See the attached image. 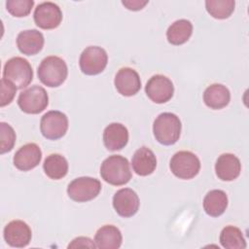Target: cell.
<instances>
[{"label":"cell","instance_id":"6da1fadb","mask_svg":"<svg viewBox=\"0 0 249 249\" xmlns=\"http://www.w3.org/2000/svg\"><path fill=\"white\" fill-rule=\"evenodd\" d=\"M101 178L113 186H122L131 179L129 162L121 155H112L105 159L100 166Z\"/></svg>","mask_w":249,"mask_h":249},{"label":"cell","instance_id":"7a4b0ae2","mask_svg":"<svg viewBox=\"0 0 249 249\" xmlns=\"http://www.w3.org/2000/svg\"><path fill=\"white\" fill-rule=\"evenodd\" d=\"M181 121L173 113L160 114L153 124V132L156 140L165 146L175 144L181 134Z\"/></svg>","mask_w":249,"mask_h":249},{"label":"cell","instance_id":"3957f363","mask_svg":"<svg viewBox=\"0 0 249 249\" xmlns=\"http://www.w3.org/2000/svg\"><path fill=\"white\" fill-rule=\"evenodd\" d=\"M37 74L42 84L50 88H56L66 80L68 69L65 61L61 57L50 55L41 61Z\"/></svg>","mask_w":249,"mask_h":249},{"label":"cell","instance_id":"277c9868","mask_svg":"<svg viewBox=\"0 0 249 249\" xmlns=\"http://www.w3.org/2000/svg\"><path fill=\"white\" fill-rule=\"evenodd\" d=\"M3 78L12 82L18 89H22L32 82L33 70L28 60L20 56H15L5 63Z\"/></svg>","mask_w":249,"mask_h":249},{"label":"cell","instance_id":"5b68a950","mask_svg":"<svg viewBox=\"0 0 249 249\" xmlns=\"http://www.w3.org/2000/svg\"><path fill=\"white\" fill-rule=\"evenodd\" d=\"M171 172L179 179L189 180L196 177L200 169L199 159L190 151H179L170 160Z\"/></svg>","mask_w":249,"mask_h":249},{"label":"cell","instance_id":"8992f818","mask_svg":"<svg viewBox=\"0 0 249 249\" xmlns=\"http://www.w3.org/2000/svg\"><path fill=\"white\" fill-rule=\"evenodd\" d=\"M101 191L98 179L83 176L71 181L67 187L68 196L77 202H87L95 198Z\"/></svg>","mask_w":249,"mask_h":249},{"label":"cell","instance_id":"52a82bcc","mask_svg":"<svg viewBox=\"0 0 249 249\" xmlns=\"http://www.w3.org/2000/svg\"><path fill=\"white\" fill-rule=\"evenodd\" d=\"M49 104V96L46 89L40 86H32L21 91L18 98V105L26 114H39Z\"/></svg>","mask_w":249,"mask_h":249},{"label":"cell","instance_id":"ba28073f","mask_svg":"<svg viewBox=\"0 0 249 249\" xmlns=\"http://www.w3.org/2000/svg\"><path fill=\"white\" fill-rule=\"evenodd\" d=\"M108 55L106 51L98 46H89L86 48L79 59L81 71L86 75H97L107 66Z\"/></svg>","mask_w":249,"mask_h":249},{"label":"cell","instance_id":"9c48e42d","mask_svg":"<svg viewBox=\"0 0 249 249\" xmlns=\"http://www.w3.org/2000/svg\"><path fill=\"white\" fill-rule=\"evenodd\" d=\"M68 129V119L60 111H49L40 122V130L42 135L50 140H56L65 135Z\"/></svg>","mask_w":249,"mask_h":249},{"label":"cell","instance_id":"30bf717a","mask_svg":"<svg viewBox=\"0 0 249 249\" xmlns=\"http://www.w3.org/2000/svg\"><path fill=\"white\" fill-rule=\"evenodd\" d=\"M147 96L155 103L162 104L169 101L174 93V86L166 76L157 74L149 79L145 86Z\"/></svg>","mask_w":249,"mask_h":249},{"label":"cell","instance_id":"8fae6325","mask_svg":"<svg viewBox=\"0 0 249 249\" xmlns=\"http://www.w3.org/2000/svg\"><path fill=\"white\" fill-rule=\"evenodd\" d=\"M34 21L42 29H53L59 26L62 20L60 8L53 2H43L34 11Z\"/></svg>","mask_w":249,"mask_h":249},{"label":"cell","instance_id":"7c38bea8","mask_svg":"<svg viewBox=\"0 0 249 249\" xmlns=\"http://www.w3.org/2000/svg\"><path fill=\"white\" fill-rule=\"evenodd\" d=\"M5 241L12 247L23 248L29 244L32 237L31 229L21 220H13L3 231Z\"/></svg>","mask_w":249,"mask_h":249},{"label":"cell","instance_id":"4fadbf2b","mask_svg":"<svg viewBox=\"0 0 249 249\" xmlns=\"http://www.w3.org/2000/svg\"><path fill=\"white\" fill-rule=\"evenodd\" d=\"M139 204L138 195L129 188L117 191L113 196V207L124 218H129L135 215L139 209Z\"/></svg>","mask_w":249,"mask_h":249},{"label":"cell","instance_id":"5bb4252c","mask_svg":"<svg viewBox=\"0 0 249 249\" xmlns=\"http://www.w3.org/2000/svg\"><path fill=\"white\" fill-rule=\"evenodd\" d=\"M118 92L124 96H132L141 89V81L138 73L130 67L121 68L114 80Z\"/></svg>","mask_w":249,"mask_h":249},{"label":"cell","instance_id":"9a60e30c","mask_svg":"<svg viewBox=\"0 0 249 249\" xmlns=\"http://www.w3.org/2000/svg\"><path fill=\"white\" fill-rule=\"evenodd\" d=\"M42 151L35 143H27L21 146L14 155V165L21 171L35 168L41 161Z\"/></svg>","mask_w":249,"mask_h":249},{"label":"cell","instance_id":"2e32d148","mask_svg":"<svg viewBox=\"0 0 249 249\" xmlns=\"http://www.w3.org/2000/svg\"><path fill=\"white\" fill-rule=\"evenodd\" d=\"M241 171L239 159L233 154L226 153L219 156L215 163V172L222 181H232L236 179Z\"/></svg>","mask_w":249,"mask_h":249},{"label":"cell","instance_id":"e0dca14e","mask_svg":"<svg viewBox=\"0 0 249 249\" xmlns=\"http://www.w3.org/2000/svg\"><path fill=\"white\" fill-rule=\"evenodd\" d=\"M128 142V130L120 123H112L103 131V143L109 151H119Z\"/></svg>","mask_w":249,"mask_h":249},{"label":"cell","instance_id":"ac0fdd59","mask_svg":"<svg viewBox=\"0 0 249 249\" xmlns=\"http://www.w3.org/2000/svg\"><path fill=\"white\" fill-rule=\"evenodd\" d=\"M44 36L36 29L20 31L17 37V46L19 52L26 55H34L44 47Z\"/></svg>","mask_w":249,"mask_h":249},{"label":"cell","instance_id":"d6986e66","mask_svg":"<svg viewBox=\"0 0 249 249\" xmlns=\"http://www.w3.org/2000/svg\"><path fill=\"white\" fill-rule=\"evenodd\" d=\"M131 165L133 171L140 176L152 174L157 167V158L154 152L148 147H141L132 156Z\"/></svg>","mask_w":249,"mask_h":249},{"label":"cell","instance_id":"ffe728a7","mask_svg":"<svg viewBox=\"0 0 249 249\" xmlns=\"http://www.w3.org/2000/svg\"><path fill=\"white\" fill-rule=\"evenodd\" d=\"M231 100L229 89L222 84H213L207 87L203 92V101L207 107L220 110L226 107Z\"/></svg>","mask_w":249,"mask_h":249},{"label":"cell","instance_id":"44dd1931","mask_svg":"<svg viewBox=\"0 0 249 249\" xmlns=\"http://www.w3.org/2000/svg\"><path fill=\"white\" fill-rule=\"evenodd\" d=\"M123 236L121 231L113 225H105L99 228L94 235V243L97 248L117 249L122 245Z\"/></svg>","mask_w":249,"mask_h":249},{"label":"cell","instance_id":"7402d4cb","mask_svg":"<svg viewBox=\"0 0 249 249\" xmlns=\"http://www.w3.org/2000/svg\"><path fill=\"white\" fill-rule=\"evenodd\" d=\"M228 207V196L222 190H212L203 199V209L211 217L221 216Z\"/></svg>","mask_w":249,"mask_h":249},{"label":"cell","instance_id":"603a6c76","mask_svg":"<svg viewBox=\"0 0 249 249\" xmlns=\"http://www.w3.org/2000/svg\"><path fill=\"white\" fill-rule=\"evenodd\" d=\"M193 34V24L188 19H178L174 21L166 31L167 41L174 46L186 43Z\"/></svg>","mask_w":249,"mask_h":249},{"label":"cell","instance_id":"cb8c5ba5","mask_svg":"<svg viewBox=\"0 0 249 249\" xmlns=\"http://www.w3.org/2000/svg\"><path fill=\"white\" fill-rule=\"evenodd\" d=\"M43 169L49 178L59 180L66 176L68 172V162L63 156L59 154H51L45 159Z\"/></svg>","mask_w":249,"mask_h":249},{"label":"cell","instance_id":"d4e9b609","mask_svg":"<svg viewBox=\"0 0 249 249\" xmlns=\"http://www.w3.org/2000/svg\"><path fill=\"white\" fill-rule=\"evenodd\" d=\"M220 242L222 246L227 249L246 248V241L242 231L233 226H227L222 230L220 233Z\"/></svg>","mask_w":249,"mask_h":249},{"label":"cell","instance_id":"484cf974","mask_svg":"<svg viewBox=\"0 0 249 249\" xmlns=\"http://www.w3.org/2000/svg\"><path fill=\"white\" fill-rule=\"evenodd\" d=\"M234 0H207L205 8L207 13L217 19H225L231 16L234 11Z\"/></svg>","mask_w":249,"mask_h":249},{"label":"cell","instance_id":"4316f807","mask_svg":"<svg viewBox=\"0 0 249 249\" xmlns=\"http://www.w3.org/2000/svg\"><path fill=\"white\" fill-rule=\"evenodd\" d=\"M33 6V0H8L6 2L7 11L16 18H22L28 16Z\"/></svg>","mask_w":249,"mask_h":249},{"label":"cell","instance_id":"83f0119b","mask_svg":"<svg viewBox=\"0 0 249 249\" xmlns=\"http://www.w3.org/2000/svg\"><path fill=\"white\" fill-rule=\"evenodd\" d=\"M0 153L10 152L16 143V132L14 128L7 123H0Z\"/></svg>","mask_w":249,"mask_h":249},{"label":"cell","instance_id":"f1b7e54d","mask_svg":"<svg viewBox=\"0 0 249 249\" xmlns=\"http://www.w3.org/2000/svg\"><path fill=\"white\" fill-rule=\"evenodd\" d=\"M18 88L10 81L6 80L5 78L1 79V102L0 106L4 107L10 104L17 92Z\"/></svg>","mask_w":249,"mask_h":249},{"label":"cell","instance_id":"f546056e","mask_svg":"<svg viewBox=\"0 0 249 249\" xmlns=\"http://www.w3.org/2000/svg\"><path fill=\"white\" fill-rule=\"evenodd\" d=\"M79 247L94 248L96 247V245L89 237H85V236H80L73 239L72 242L68 245V248H79Z\"/></svg>","mask_w":249,"mask_h":249},{"label":"cell","instance_id":"4dcf8cb0","mask_svg":"<svg viewBox=\"0 0 249 249\" xmlns=\"http://www.w3.org/2000/svg\"><path fill=\"white\" fill-rule=\"evenodd\" d=\"M122 4L128 10L131 11H139L142 10L147 4L148 1H141V0H124L122 1Z\"/></svg>","mask_w":249,"mask_h":249}]
</instances>
